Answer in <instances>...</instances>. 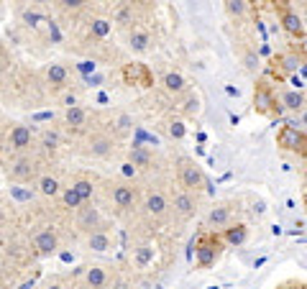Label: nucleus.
Wrapping results in <instances>:
<instances>
[{
	"instance_id": "obj_1",
	"label": "nucleus",
	"mask_w": 307,
	"mask_h": 289,
	"mask_svg": "<svg viewBox=\"0 0 307 289\" xmlns=\"http://www.w3.org/2000/svg\"><path fill=\"white\" fill-rule=\"evenodd\" d=\"M195 251H197V264L200 266H213L215 259L220 256V251H223V240L215 233H202L195 243Z\"/></svg>"
},
{
	"instance_id": "obj_2",
	"label": "nucleus",
	"mask_w": 307,
	"mask_h": 289,
	"mask_svg": "<svg viewBox=\"0 0 307 289\" xmlns=\"http://www.w3.org/2000/svg\"><path fill=\"white\" fill-rule=\"evenodd\" d=\"M253 110L261 113V115H274V113H279L274 90H272V85H269L266 79H259L256 87H253Z\"/></svg>"
},
{
	"instance_id": "obj_3",
	"label": "nucleus",
	"mask_w": 307,
	"mask_h": 289,
	"mask_svg": "<svg viewBox=\"0 0 307 289\" xmlns=\"http://www.w3.org/2000/svg\"><path fill=\"white\" fill-rule=\"evenodd\" d=\"M277 143L287 151H294V154H307V133L297 131L292 123L282 126V131L277 133Z\"/></svg>"
},
{
	"instance_id": "obj_4",
	"label": "nucleus",
	"mask_w": 307,
	"mask_h": 289,
	"mask_svg": "<svg viewBox=\"0 0 307 289\" xmlns=\"http://www.w3.org/2000/svg\"><path fill=\"white\" fill-rule=\"evenodd\" d=\"M274 11L279 13L282 26H284V31H287L289 36H294V38H302V36H304V26H302L299 16H297L287 3H274Z\"/></svg>"
},
{
	"instance_id": "obj_5",
	"label": "nucleus",
	"mask_w": 307,
	"mask_h": 289,
	"mask_svg": "<svg viewBox=\"0 0 307 289\" xmlns=\"http://www.w3.org/2000/svg\"><path fill=\"white\" fill-rule=\"evenodd\" d=\"M179 179L187 189H197L202 184V172L192 159H179Z\"/></svg>"
},
{
	"instance_id": "obj_6",
	"label": "nucleus",
	"mask_w": 307,
	"mask_h": 289,
	"mask_svg": "<svg viewBox=\"0 0 307 289\" xmlns=\"http://www.w3.org/2000/svg\"><path fill=\"white\" fill-rule=\"evenodd\" d=\"M123 79H126V85H138V87H151L154 85V77H151L146 64H126Z\"/></svg>"
},
{
	"instance_id": "obj_7",
	"label": "nucleus",
	"mask_w": 307,
	"mask_h": 289,
	"mask_svg": "<svg viewBox=\"0 0 307 289\" xmlns=\"http://www.w3.org/2000/svg\"><path fill=\"white\" fill-rule=\"evenodd\" d=\"M225 243H230V246H241V243H246V238H248V228L246 225H230V228H225Z\"/></svg>"
},
{
	"instance_id": "obj_8",
	"label": "nucleus",
	"mask_w": 307,
	"mask_h": 289,
	"mask_svg": "<svg viewBox=\"0 0 307 289\" xmlns=\"http://www.w3.org/2000/svg\"><path fill=\"white\" fill-rule=\"evenodd\" d=\"M33 246H36V249L41 251V254H52V251L57 249V235H54L52 230H41V233L36 235Z\"/></svg>"
},
{
	"instance_id": "obj_9",
	"label": "nucleus",
	"mask_w": 307,
	"mask_h": 289,
	"mask_svg": "<svg viewBox=\"0 0 307 289\" xmlns=\"http://www.w3.org/2000/svg\"><path fill=\"white\" fill-rule=\"evenodd\" d=\"M113 200H115V205H121V208H131L133 205V200H136V195H133V189L131 187H115L113 189Z\"/></svg>"
},
{
	"instance_id": "obj_10",
	"label": "nucleus",
	"mask_w": 307,
	"mask_h": 289,
	"mask_svg": "<svg viewBox=\"0 0 307 289\" xmlns=\"http://www.w3.org/2000/svg\"><path fill=\"white\" fill-rule=\"evenodd\" d=\"M174 208H177L182 215H192V213H195V197L187 195V192H179V195L174 197Z\"/></svg>"
},
{
	"instance_id": "obj_11",
	"label": "nucleus",
	"mask_w": 307,
	"mask_h": 289,
	"mask_svg": "<svg viewBox=\"0 0 307 289\" xmlns=\"http://www.w3.org/2000/svg\"><path fill=\"white\" fill-rule=\"evenodd\" d=\"M131 161H133V167H151V154L141 146V143H133V149H131Z\"/></svg>"
},
{
	"instance_id": "obj_12",
	"label": "nucleus",
	"mask_w": 307,
	"mask_h": 289,
	"mask_svg": "<svg viewBox=\"0 0 307 289\" xmlns=\"http://www.w3.org/2000/svg\"><path fill=\"white\" fill-rule=\"evenodd\" d=\"M11 143H13V149H26L31 143V131L26 126H16L11 133Z\"/></svg>"
},
{
	"instance_id": "obj_13",
	"label": "nucleus",
	"mask_w": 307,
	"mask_h": 289,
	"mask_svg": "<svg viewBox=\"0 0 307 289\" xmlns=\"http://www.w3.org/2000/svg\"><path fill=\"white\" fill-rule=\"evenodd\" d=\"M105 281H108V274H105L103 266H90V269H87V284H90L92 289L105 286Z\"/></svg>"
},
{
	"instance_id": "obj_14",
	"label": "nucleus",
	"mask_w": 307,
	"mask_h": 289,
	"mask_svg": "<svg viewBox=\"0 0 307 289\" xmlns=\"http://www.w3.org/2000/svg\"><path fill=\"white\" fill-rule=\"evenodd\" d=\"M146 210H148L151 215H162V213L167 210V200H164L162 195H148V200H146Z\"/></svg>"
},
{
	"instance_id": "obj_15",
	"label": "nucleus",
	"mask_w": 307,
	"mask_h": 289,
	"mask_svg": "<svg viewBox=\"0 0 307 289\" xmlns=\"http://www.w3.org/2000/svg\"><path fill=\"white\" fill-rule=\"evenodd\" d=\"M282 103H284V108H289V110H299L302 103H304V98H302L299 90H289V92L282 95Z\"/></svg>"
},
{
	"instance_id": "obj_16",
	"label": "nucleus",
	"mask_w": 307,
	"mask_h": 289,
	"mask_svg": "<svg viewBox=\"0 0 307 289\" xmlns=\"http://www.w3.org/2000/svg\"><path fill=\"white\" fill-rule=\"evenodd\" d=\"M164 87H167L169 92H182V90H184V77L177 74V72H169V74L164 77Z\"/></svg>"
},
{
	"instance_id": "obj_17",
	"label": "nucleus",
	"mask_w": 307,
	"mask_h": 289,
	"mask_svg": "<svg viewBox=\"0 0 307 289\" xmlns=\"http://www.w3.org/2000/svg\"><path fill=\"white\" fill-rule=\"evenodd\" d=\"M208 223H210V225H215V228H220V225H225V223H228V208H225V205H220V208H213V210H210Z\"/></svg>"
},
{
	"instance_id": "obj_18",
	"label": "nucleus",
	"mask_w": 307,
	"mask_h": 289,
	"mask_svg": "<svg viewBox=\"0 0 307 289\" xmlns=\"http://www.w3.org/2000/svg\"><path fill=\"white\" fill-rule=\"evenodd\" d=\"M97 223H100L97 210H95V208H82V213H80V225H82V228H95Z\"/></svg>"
},
{
	"instance_id": "obj_19",
	"label": "nucleus",
	"mask_w": 307,
	"mask_h": 289,
	"mask_svg": "<svg viewBox=\"0 0 307 289\" xmlns=\"http://www.w3.org/2000/svg\"><path fill=\"white\" fill-rule=\"evenodd\" d=\"M90 249H95V251H108L110 249V238L105 235V233H92L90 235Z\"/></svg>"
},
{
	"instance_id": "obj_20",
	"label": "nucleus",
	"mask_w": 307,
	"mask_h": 289,
	"mask_svg": "<svg viewBox=\"0 0 307 289\" xmlns=\"http://www.w3.org/2000/svg\"><path fill=\"white\" fill-rule=\"evenodd\" d=\"M67 123H69V126H77V128H80L82 126V123H85V110L82 108H69L67 110Z\"/></svg>"
},
{
	"instance_id": "obj_21",
	"label": "nucleus",
	"mask_w": 307,
	"mask_h": 289,
	"mask_svg": "<svg viewBox=\"0 0 307 289\" xmlns=\"http://www.w3.org/2000/svg\"><path fill=\"white\" fill-rule=\"evenodd\" d=\"M131 49H133V52H146V49H148V36H146L143 31H136V33L131 36Z\"/></svg>"
},
{
	"instance_id": "obj_22",
	"label": "nucleus",
	"mask_w": 307,
	"mask_h": 289,
	"mask_svg": "<svg viewBox=\"0 0 307 289\" xmlns=\"http://www.w3.org/2000/svg\"><path fill=\"white\" fill-rule=\"evenodd\" d=\"M11 172H13V177H18V179L31 177V174H33V164H31V161H26V159H21V161L16 164V167H13Z\"/></svg>"
},
{
	"instance_id": "obj_23",
	"label": "nucleus",
	"mask_w": 307,
	"mask_h": 289,
	"mask_svg": "<svg viewBox=\"0 0 307 289\" xmlns=\"http://www.w3.org/2000/svg\"><path fill=\"white\" fill-rule=\"evenodd\" d=\"M49 79H52V85H64L67 69H64L62 64H52V67H49Z\"/></svg>"
},
{
	"instance_id": "obj_24",
	"label": "nucleus",
	"mask_w": 307,
	"mask_h": 289,
	"mask_svg": "<svg viewBox=\"0 0 307 289\" xmlns=\"http://www.w3.org/2000/svg\"><path fill=\"white\" fill-rule=\"evenodd\" d=\"M38 187H41V192H44V195H57V192H59V182H57L54 177H41Z\"/></svg>"
},
{
	"instance_id": "obj_25",
	"label": "nucleus",
	"mask_w": 307,
	"mask_h": 289,
	"mask_svg": "<svg viewBox=\"0 0 307 289\" xmlns=\"http://www.w3.org/2000/svg\"><path fill=\"white\" fill-rule=\"evenodd\" d=\"M72 189H74L77 195H80V200H82V202H87V200L92 197V184H90V182H85V179H82V182H77Z\"/></svg>"
},
{
	"instance_id": "obj_26",
	"label": "nucleus",
	"mask_w": 307,
	"mask_h": 289,
	"mask_svg": "<svg viewBox=\"0 0 307 289\" xmlns=\"http://www.w3.org/2000/svg\"><path fill=\"white\" fill-rule=\"evenodd\" d=\"M92 33H95V36H100V38H105V36L110 33V23H108V21H103V18L92 21Z\"/></svg>"
},
{
	"instance_id": "obj_27",
	"label": "nucleus",
	"mask_w": 307,
	"mask_h": 289,
	"mask_svg": "<svg viewBox=\"0 0 307 289\" xmlns=\"http://www.w3.org/2000/svg\"><path fill=\"white\" fill-rule=\"evenodd\" d=\"M110 146H113V143H110L108 138H97V141H92V154H95V156H105V154L110 151Z\"/></svg>"
},
{
	"instance_id": "obj_28",
	"label": "nucleus",
	"mask_w": 307,
	"mask_h": 289,
	"mask_svg": "<svg viewBox=\"0 0 307 289\" xmlns=\"http://www.w3.org/2000/svg\"><path fill=\"white\" fill-rule=\"evenodd\" d=\"M151 256H154V249H151V246H141L138 254H136V259H138V264H141V266H146V264L151 261Z\"/></svg>"
},
{
	"instance_id": "obj_29",
	"label": "nucleus",
	"mask_w": 307,
	"mask_h": 289,
	"mask_svg": "<svg viewBox=\"0 0 307 289\" xmlns=\"http://www.w3.org/2000/svg\"><path fill=\"white\" fill-rule=\"evenodd\" d=\"M282 67H284V72H297L299 59H297L294 54H287V57H282Z\"/></svg>"
},
{
	"instance_id": "obj_30",
	"label": "nucleus",
	"mask_w": 307,
	"mask_h": 289,
	"mask_svg": "<svg viewBox=\"0 0 307 289\" xmlns=\"http://www.w3.org/2000/svg\"><path fill=\"white\" fill-rule=\"evenodd\" d=\"M64 202L69 205V208H80V205H82V200H80V195H77V192H74L72 187H69V189L64 192Z\"/></svg>"
},
{
	"instance_id": "obj_31",
	"label": "nucleus",
	"mask_w": 307,
	"mask_h": 289,
	"mask_svg": "<svg viewBox=\"0 0 307 289\" xmlns=\"http://www.w3.org/2000/svg\"><path fill=\"white\" fill-rule=\"evenodd\" d=\"M57 143H59V136H57L54 131H46V133H44V146H49V149H54Z\"/></svg>"
},
{
	"instance_id": "obj_32",
	"label": "nucleus",
	"mask_w": 307,
	"mask_h": 289,
	"mask_svg": "<svg viewBox=\"0 0 307 289\" xmlns=\"http://www.w3.org/2000/svg\"><path fill=\"white\" fill-rule=\"evenodd\" d=\"M184 113H187V115L197 113V98H189V100H187V105H184Z\"/></svg>"
},
{
	"instance_id": "obj_33",
	"label": "nucleus",
	"mask_w": 307,
	"mask_h": 289,
	"mask_svg": "<svg viewBox=\"0 0 307 289\" xmlns=\"http://www.w3.org/2000/svg\"><path fill=\"white\" fill-rule=\"evenodd\" d=\"M228 11L236 13V16H241V13L246 11V6H243V3H228Z\"/></svg>"
},
{
	"instance_id": "obj_34",
	"label": "nucleus",
	"mask_w": 307,
	"mask_h": 289,
	"mask_svg": "<svg viewBox=\"0 0 307 289\" xmlns=\"http://www.w3.org/2000/svg\"><path fill=\"white\" fill-rule=\"evenodd\" d=\"M172 136L174 138H182L184 136V126H182V123H172Z\"/></svg>"
},
{
	"instance_id": "obj_35",
	"label": "nucleus",
	"mask_w": 307,
	"mask_h": 289,
	"mask_svg": "<svg viewBox=\"0 0 307 289\" xmlns=\"http://www.w3.org/2000/svg\"><path fill=\"white\" fill-rule=\"evenodd\" d=\"M92 69H95V64H92V62H80V72H82V74H90Z\"/></svg>"
},
{
	"instance_id": "obj_36",
	"label": "nucleus",
	"mask_w": 307,
	"mask_h": 289,
	"mask_svg": "<svg viewBox=\"0 0 307 289\" xmlns=\"http://www.w3.org/2000/svg\"><path fill=\"white\" fill-rule=\"evenodd\" d=\"M62 6H64V8H80L82 0H62Z\"/></svg>"
},
{
	"instance_id": "obj_37",
	"label": "nucleus",
	"mask_w": 307,
	"mask_h": 289,
	"mask_svg": "<svg viewBox=\"0 0 307 289\" xmlns=\"http://www.w3.org/2000/svg\"><path fill=\"white\" fill-rule=\"evenodd\" d=\"M23 18H26V21H28L31 26H36V21H38V13H31V11H28V13H26Z\"/></svg>"
},
{
	"instance_id": "obj_38",
	"label": "nucleus",
	"mask_w": 307,
	"mask_h": 289,
	"mask_svg": "<svg viewBox=\"0 0 307 289\" xmlns=\"http://www.w3.org/2000/svg\"><path fill=\"white\" fill-rule=\"evenodd\" d=\"M246 67H248V69H256V67H259V64H256V57H253V54H248V57H246Z\"/></svg>"
},
{
	"instance_id": "obj_39",
	"label": "nucleus",
	"mask_w": 307,
	"mask_h": 289,
	"mask_svg": "<svg viewBox=\"0 0 307 289\" xmlns=\"http://www.w3.org/2000/svg\"><path fill=\"white\" fill-rule=\"evenodd\" d=\"M128 18H131V11H128V8H123V11L118 13V21H123V23H126Z\"/></svg>"
},
{
	"instance_id": "obj_40",
	"label": "nucleus",
	"mask_w": 307,
	"mask_h": 289,
	"mask_svg": "<svg viewBox=\"0 0 307 289\" xmlns=\"http://www.w3.org/2000/svg\"><path fill=\"white\" fill-rule=\"evenodd\" d=\"M13 195H16L18 200H28V197H31V192H23V189H13Z\"/></svg>"
},
{
	"instance_id": "obj_41",
	"label": "nucleus",
	"mask_w": 307,
	"mask_h": 289,
	"mask_svg": "<svg viewBox=\"0 0 307 289\" xmlns=\"http://www.w3.org/2000/svg\"><path fill=\"white\" fill-rule=\"evenodd\" d=\"M302 123H304V126H307V110H304V115H302Z\"/></svg>"
},
{
	"instance_id": "obj_42",
	"label": "nucleus",
	"mask_w": 307,
	"mask_h": 289,
	"mask_svg": "<svg viewBox=\"0 0 307 289\" xmlns=\"http://www.w3.org/2000/svg\"><path fill=\"white\" fill-rule=\"evenodd\" d=\"M46 289H62V286H59V284H52V286H46Z\"/></svg>"
},
{
	"instance_id": "obj_43",
	"label": "nucleus",
	"mask_w": 307,
	"mask_h": 289,
	"mask_svg": "<svg viewBox=\"0 0 307 289\" xmlns=\"http://www.w3.org/2000/svg\"><path fill=\"white\" fill-rule=\"evenodd\" d=\"M118 289H128V286H126V284H118Z\"/></svg>"
},
{
	"instance_id": "obj_44",
	"label": "nucleus",
	"mask_w": 307,
	"mask_h": 289,
	"mask_svg": "<svg viewBox=\"0 0 307 289\" xmlns=\"http://www.w3.org/2000/svg\"><path fill=\"white\" fill-rule=\"evenodd\" d=\"M0 223H3V210H0Z\"/></svg>"
},
{
	"instance_id": "obj_45",
	"label": "nucleus",
	"mask_w": 307,
	"mask_h": 289,
	"mask_svg": "<svg viewBox=\"0 0 307 289\" xmlns=\"http://www.w3.org/2000/svg\"><path fill=\"white\" fill-rule=\"evenodd\" d=\"M304 208H307V195H304Z\"/></svg>"
},
{
	"instance_id": "obj_46",
	"label": "nucleus",
	"mask_w": 307,
	"mask_h": 289,
	"mask_svg": "<svg viewBox=\"0 0 307 289\" xmlns=\"http://www.w3.org/2000/svg\"><path fill=\"white\" fill-rule=\"evenodd\" d=\"M304 289H307V286H304Z\"/></svg>"
}]
</instances>
